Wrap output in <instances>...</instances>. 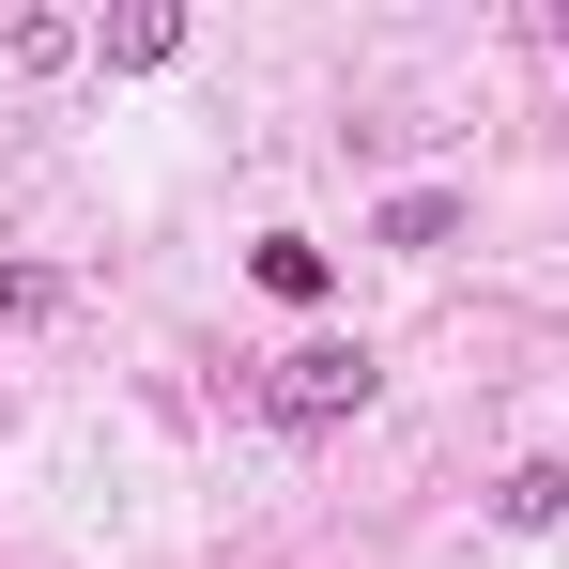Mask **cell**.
Returning a JSON list of instances; mask_svg holds the SVG:
<instances>
[{"mask_svg":"<svg viewBox=\"0 0 569 569\" xmlns=\"http://www.w3.org/2000/svg\"><path fill=\"white\" fill-rule=\"evenodd\" d=\"M370 339H292L278 370H262V416H278V431H339V416H370Z\"/></svg>","mask_w":569,"mask_h":569,"instance_id":"obj_1","label":"cell"},{"mask_svg":"<svg viewBox=\"0 0 569 569\" xmlns=\"http://www.w3.org/2000/svg\"><path fill=\"white\" fill-rule=\"evenodd\" d=\"M93 47H108V78H154V62L186 47V16H170V0H123V16L93 31Z\"/></svg>","mask_w":569,"mask_h":569,"instance_id":"obj_2","label":"cell"},{"mask_svg":"<svg viewBox=\"0 0 569 569\" xmlns=\"http://www.w3.org/2000/svg\"><path fill=\"white\" fill-rule=\"evenodd\" d=\"M492 523H508V539H555V523H569V477H555V462H523L508 492H492Z\"/></svg>","mask_w":569,"mask_h":569,"instance_id":"obj_3","label":"cell"},{"mask_svg":"<svg viewBox=\"0 0 569 569\" xmlns=\"http://www.w3.org/2000/svg\"><path fill=\"white\" fill-rule=\"evenodd\" d=\"M247 278L278 292V308H308V292L339 278V262H323V247H308V231H262V262H247Z\"/></svg>","mask_w":569,"mask_h":569,"instance_id":"obj_4","label":"cell"},{"mask_svg":"<svg viewBox=\"0 0 569 569\" xmlns=\"http://www.w3.org/2000/svg\"><path fill=\"white\" fill-rule=\"evenodd\" d=\"M78 47H93V31H78V16H16V31H0V62H16V78H62V62H78Z\"/></svg>","mask_w":569,"mask_h":569,"instance_id":"obj_5","label":"cell"},{"mask_svg":"<svg viewBox=\"0 0 569 569\" xmlns=\"http://www.w3.org/2000/svg\"><path fill=\"white\" fill-rule=\"evenodd\" d=\"M447 231H462V200H447V186H416V200H385V247H447Z\"/></svg>","mask_w":569,"mask_h":569,"instance_id":"obj_6","label":"cell"},{"mask_svg":"<svg viewBox=\"0 0 569 569\" xmlns=\"http://www.w3.org/2000/svg\"><path fill=\"white\" fill-rule=\"evenodd\" d=\"M47 308H62V278H47V262H0V323H47Z\"/></svg>","mask_w":569,"mask_h":569,"instance_id":"obj_7","label":"cell"},{"mask_svg":"<svg viewBox=\"0 0 569 569\" xmlns=\"http://www.w3.org/2000/svg\"><path fill=\"white\" fill-rule=\"evenodd\" d=\"M555 62H569V0H555Z\"/></svg>","mask_w":569,"mask_h":569,"instance_id":"obj_8","label":"cell"}]
</instances>
